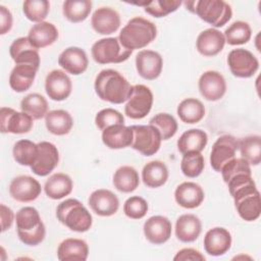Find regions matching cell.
Returning <instances> with one entry per match:
<instances>
[{
  "mask_svg": "<svg viewBox=\"0 0 261 261\" xmlns=\"http://www.w3.org/2000/svg\"><path fill=\"white\" fill-rule=\"evenodd\" d=\"M226 185L240 217L245 221L258 219L261 213V199L252 174H238Z\"/></svg>",
  "mask_w": 261,
  "mask_h": 261,
  "instance_id": "cell-1",
  "label": "cell"
},
{
  "mask_svg": "<svg viewBox=\"0 0 261 261\" xmlns=\"http://www.w3.org/2000/svg\"><path fill=\"white\" fill-rule=\"evenodd\" d=\"M95 92L98 97L113 104H121L129 98L133 92V86L117 70L103 69L101 70L94 84Z\"/></svg>",
  "mask_w": 261,
  "mask_h": 261,
  "instance_id": "cell-2",
  "label": "cell"
},
{
  "mask_svg": "<svg viewBox=\"0 0 261 261\" xmlns=\"http://www.w3.org/2000/svg\"><path fill=\"white\" fill-rule=\"evenodd\" d=\"M157 35L156 25L144 17H134L127 21L119 33L120 44L128 49H142L152 43Z\"/></svg>",
  "mask_w": 261,
  "mask_h": 261,
  "instance_id": "cell-3",
  "label": "cell"
},
{
  "mask_svg": "<svg viewBox=\"0 0 261 261\" xmlns=\"http://www.w3.org/2000/svg\"><path fill=\"white\" fill-rule=\"evenodd\" d=\"M16 230L19 240L28 246L41 244L46 236V228L38 210L31 206L20 208L15 215Z\"/></svg>",
  "mask_w": 261,
  "mask_h": 261,
  "instance_id": "cell-4",
  "label": "cell"
},
{
  "mask_svg": "<svg viewBox=\"0 0 261 261\" xmlns=\"http://www.w3.org/2000/svg\"><path fill=\"white\" fill-rule=\"evenodd\" d=\"M56 217L60 223L72 231H88L93 223V218L88 209L76 199H66L56 208Z\"/></svg>",
  "mask_w": 261,
  "mask_h": 261,
  "instance_id": "cell-5",
  "label": "cell"
},
{
  "mask_svg": "<svg viewBox=\"0 0 261 261\" xmlns=\"http://www.w3.org/2000/svg\"><path fill=\"white\" fill-rule=\"evenodd\" d=\"M193 12L214 28L223 27L232 16L230 5L223 0L195 1Z\"/></svg>",
  "mask_w": 261,
  "mask_h": 261,
  "instance_id": "cell-6",
  "label": "cell"
},
{
  "mask_svg": "<svg viewBox=\"0 0 261 261\" xmlns=\"http://www.w3.org/2000/svg\"><path fill=\"white\" fill-rule=\"evenodd\" d=\"M93 59L99 64L120 63L128 59L133 51L124 48L118 38H104L95 42L91 49Z\"/></svg>",
  "mask_w": 261,
  "mask_h": 261,
  "instance_id": "cell-7",
  "label": "cell"
},
{
  "mask_svg": "<svg viewBox=\"0 0 261 261\" xmlns=\"http://www.w3.org/2000/svg\"><path fill=\"white\" fill-rule=\"evenodd\" d=\"M133 142L130 147L145 156H152L161 146V136L156 127L148 125H132Z\"/></svg>",
  "mask_w": 261,
  "mask_h": 261,
  "instance_id": "cell-8",
  "label": "cell"
},
{
  "mask_svg": "<svg viewBox=\"0 0 261 261\" xmlns=\"http://www.w3.org/2000/svg\"><path fill=\"white\" fill-rule=\"evenodd\" d=\"M153 93L145 85L133 86V92L124 106V113L132 119H142L151 111Z\"/></svg>",
  "mask_w": 261,
  "mask_h": 261,
  "instance_id": "cell-9",
  "label": "cell"
},
{
  "mask_svg": "<svg viewBox=\"0 0 261 261\" xmlns=\"http://www.w3.org/2000/svg\"><path fill=\"white\" fill-rule=\"evenodd\" d=\"M227 64L230 72L242 79L253 76L259 68V61L255 55L244 48L232 49L227 56Z\"/></svg>",
  "mask_w": 261,
  "mask_h": 261,
  "instance_id": "cell-10",
  "label": "cell"
},
{
  "mask_svg": "<svg viewBox=\"0 0 261 261\" xmlns=\"http://www.w3.org/2000/svg\"><path fill=\"white\" fill-rule=\"evenodd\" d=\"M239 149V141L230 136H220L213 144L210 154L211 167L220 172L222 167L231 159L236 158V152Z\"/></svg>",
  "mask_w": 261,
  "mask_h": 261,
  "instance_id": "cell-11",
  "label": "cell"
},
{
  "mask_svg": "<svg viewBox=\"0 0 261 261\" xmlns=\"http://www.w3.org/2000/svg\"><path fill=\"white\" fill-rule=\"evenodd\" d=\"M0 124L3 134H27L33 128L34 119L24 112H18L9 107H1Z\"/></svg>",
  "mask_w": 261,
  "mask_h": 261,
  "instance_id": "cell-12",
  "label": "cell"
},
{
  "mask_svg": "<svg viewBox=\"0 0 261 261\" xmlns=\"http://www.w3.org/2000/svg\"><path fill=\"white\" fill-rule=\"evenodd\" d=\"M40 182L30 175H18L9 185V194L17 202L28 203L36 200L41 194Z\"/></svg>",
  "mask_w": 261,
  "mask_h": 261,
  "instance_id": "cell-13",
  "label": "cell"
},
{
  "mask_svg": "<svg viewBox=\"0 0 261 261\" xmlns=\"http://www.w3.org/2000/svg\"><path fill=\"white\" fill-rule=\"evenodd\" d=\"M198 87L201 95L208 101L220 100L226 92L223 75L215 70H207L201 74Z\"/></svg>",
  "mask_w": 261,
  "mask_h": 261,
  "instance_id": "cell-14",
  "label": "cell"
},
{
  "mask_svg": "<svg viewBox=\"0 0 261 261\" xmlns=\"http://www.w3.org/2000/svg\"><path fill=\"white\" fill-rule=\"evenodd\" d=\"M38 157L31 166V169L39 176H46L57 166L59 162V152L54 144L46 141L38 143Z\"/></svg>",
  "mask_w": 261,
  "mask_h": 261,
  "instance_id": "cell-15",
  "label": "cell"
},
{
  "mask_svg": "<svg viewBox=\"0 0 261 261\" xmlns=\"http://www.w3.org/2000/svg\"><path fill=\"white\" fill-rule=\"evenodd\" d=\"M71 90V80L64 71L54 69L47 74L45 80V91L51 100L63 101L69 97Z\"/></svg>",
  "mask_w": 261,
  "mask_h": 261,
  "instance_id": "cell-16",
  "label": "cell"
},
{
  "mask_svg": "<svg viewBox=\"0 0 261 261\" xmlns=\"http://www.w3.org/2000/svg\"><path fill=\"white\" fill-rule=\"evenodd\" d=\"M163 66L161 55L153 50H142L136 56V68L140 76L145 80H156Z\"/></svg>",
  "mask_w": 261,
  "mask_h": 261,
  "instance_id": "cell-17",
  "label": "cell"
},
{
  "mask_svg": "<svg viewBox=\"0 0 261 261\" xmlns=\"http://www.w3.org/2000/svg\"><path fill=\"white\" fill-rule=\"evenodd\" d=\"M88 203L97 215L104 217L115 214L119 208V200L117 196L106 189H98L94 191L90 195Z\"/></svg>",
  "mask_w": 261,
  "mask_h": 261,
  "instance_id": "cell-18",
  "label": "cell"
},
{
  "mask_svg": "<svg viewBox=\"0 0 261 261\" xmlns=\"http://www.w3.org/2000/svg\"><path fill=\"white\" fill-rule=\"evenodd\" d=\"M171 222L162 215H155L148 218L144 223V234L154 245H162L171 237Z\"/></svg>",
  "mask_w": 261,
  "mask_h": 261,
  "instance_id": "cell-19",
  "label": "cell"
},
{
  "mask_svg": "<svg viewBox=\"0 0 261 261\" xmlns=\"http://www.w3.org/2000/svg\"><path fill=\"white\" fill-rule=\"evenodd\" d=\"M9 54L15 64H29L37 68L40 66L38 49L32 45L28 37L15 39L9 47Z\"/></svg>",
  "mask_w": 261,
  "mask_h": 261,
  "instance_id": "cell-20",
  "label": "cell"
},
{
  "mask_svg": "<svg viewBox=\"0 0 261 261\" xmlns=\"http://www.w3.org/2000/svg\"><path fill=\"white\" fill-rule=\"evenodd\" d=\"M93 30L100 35H111L120 27V16L111 7H100L96 9L91 17Z\"/></svg>",
  "mask_w": 261,
  "mask_h": 261,
  "instance_id": "cell-21",
  "label": "cell"
},
{
  "mask_svg": "<svg viewBox=\"0 0 261 261\" xmlns=\"http://www.w3.org/2000/svg\"><path fill=\"white\" fill-rule=\"evenodd\" d=\"M231 234L224 227H213L204 237V249L211 256H221L231 247Z\"/></svg>",
  "mask_w": 261,
  "mask_h": 261,
  "instance_id": "cell-22",
  "label": "cell"
},
{
  "mask_svg": "<svg viewBox=\"0 0 261 261\" xmlns=\"http://www.w3.org/2000/svg\"><path fill=\"white\" fill-rule=\"evenodd\" d=\"M58 64L68 73L79 75L88 68L89 60L86 52L80 47H68L58 57Z\"/></svg>",
  "mask_w": 261,
  "mask_h": 261,
  "instance_id": "cell-23",
  "label": "cell"
},
{
  "mask_svg": "<svg viewBox=\"0 0 261 261\" xmlns=\"http://www.w3.org/2000/svg\"><path fill=\"white\" fill-rule=\"evenodd\" d=\"M225 45V38L223 34L213 28L201 32L196 41L198 52L207 57L215 56L222 51Z\"/></svg>",
  "mask_w": 261,
  "mask_h": 261,
  "instance_id": "cell-24",
  "label": "cell"
},
{
  "mask_svg": "<svg viewBox=\"0 0 261 261\" xmlns=\"http://www.w3.org/2000/svg\"><path fill=\"white\" fill-rule=\"evenodd\" d=\"M205 194L201 186L193 181H185L178 185L174 191L175 202L182 208L194 209L199 207Z\"/></svg>",
  "mask_w": 261,
  "mask_h": 261,
  "instance_id": "cell-25",
  "label": "cell"
},
{
  "mask_svg": "<svg viewBox=\"0 0 261 261\" xmlns=\"http://www.w3.org/2000/svg\"><path fill=\"white\" fill-rule=\"evenodd\" d=\"M102 142L109 149L129 147L133 142V130L124 124L111 125L102 130Z\"/></svg>",
  "mask_w": 261,
  "mask_h": 261,
  "instance_id": "cell-26",
  "label": "cell"
},
{
  "mask_svg": "<svg viewBox=\"0 0 261 261\" xmlns=\"http://www.w3.org/2000/svg\"><path fill=\"white\" fill-rule=\"evenodd\" d=\"M88 255L89 246L81 239H65L59 244L57 249V258L60 261H85Z\"/></svg>",
  "mask_w": 261,
  "mask_h": 261,
  "instance_id": "cell-27",
  "label": "cell"
},
{
  "mask_svg": "<svg viewBox=\"0 0 261 261\" xmlns=\"http://www.w3.org/2000/svg\"><path fill=\"white\" fill-rule=\"evenodd\" d=\"M202 231V223L194 214H182L175 222V237L182 243L196 241Z\"/></svg>",
  "mask_w": 261,
  "mask_h": 261,
  "instance_id": "cell-28",
  "label": "cell"
},
{
  "mask_svg": "<svg viewBox=\"0 0 261 261\" xmlns=\"http://www.w3.org/2000/svg\"><path fill=\"white\" fill-rule=\"evenodd\" d=\"M28 38L37 49L45 48L52 45L58 39V30L53 23L42 21L30 29Z\"/></svg>",
  "mask_w": 261,
  "mask_h": 261,
  "instance_id": "cell-29",
  "label": "cell"
},
{
  "mask_svg": "<svg viewBox=\"0 0 261 261\" xmlns=\"http://www.w3.org/2000/svg\"><path fill=\"white\" fill-rule=\"evenodd\" d=\"M38 69L29 64H16L9 75L10 88L16 93L25 92L32 87Z\"/></svg>",
  "mask_w": 261,
  "mask_h": 261,
  "instance_id": "cell-30",
  "label": "cell"
},
{
  "mask_svg": "<svg viewBox=\"0 0 261 261\" xmlns=\"http://www.w3.org/2000/svg\"><path fill=\"white\" fill-rule=\"evenodd\" d=\"M73 188L71 177L63 172L52 174L45 182L44 191L46 195L53 200H59L68 196Z\"/></svg>",
  "mask_w": 261,
  "mask_h": 261,
  "instance_id": "cell-31",
  "label": "cell"
},
{
  "mask_svg": "<svg viewBox=\"0 0 261 261\" xmlns=\"http://www.w3.org/2000/svg\"><path fill=\"white\" fill-rule=\"evenodd\" d=\"M45 124L51 134L55 136L67 135L73 125V119L68 111L56 109L49 111L45 116Z\"/></svg>",
  "mask_w": 261,
  "mask_h": 261,
  "instance_id": "cell-32",
  "label": "cell"
},
{
  "mask_svg": "<svg viewBox=\"0 0 261 261\" xmlns=\"http://www.w3.org/2000/svg\"><path fill=\"white\" fill-rule=\"evenodd\" d=\"M168 179V169L165 163L159 160L148 162L142 170V180L148 188H159Z\"/></svg>",
  "mask_w": 261,
  "mask_h": 261,
  "instance_id": "cell-33",
  "label": "cell"
},
{
  "mask_svg": "<svg viewBox=\"0 0 261 261\" xmlns=\"http://www.w3.org/2000/svg\"><path fill=\"white\" fill-rule=\"evenodd\" d=\"M208 142L207 134L199 128H191L186 130L177 140V149L181 154L204 150Z\"/></svg>",
  "mask_w": 261,
  "mask_h": 261,
  "instance_id": "cell-34",
  "label": "cell"
},
{
  "mask_svg": "<svg viewBox=\"0 0 261 261\" xmlns=\"http://www.w3.org/2000/svg\"><path fill=\"white\" fill-rule=\"evenodd\" d=\"M139 173L133 166H120L113 174V186L121 193L134 192L139 187Z\"/></svg>",
  "mask_w": 261,
  "mask_h": 261,
  "instance_id": "cell-35",
  "label": "cell"
},
{
  "mask_svg": "<svg viewBox=\"0 0 261 261\" xmlns=\"http://www.w3.org/2000/svg\"><path fill=\"white\" fill-rule=\"evenodd\" d=\"M177 115L179 119L188 124H194L202 120L205 115L203 103L196 98H187L177 106Z\"/></svg>",
  "mask_w": 261,
  "mask_h": 261,
  "instance_id": "cell-36",
  "label": "cell"
},
{
  "mask_svg": "<svg viewBox=\"0 0 261 261\" xmlns=\"http://www.w3.org/2000/svg\"><path fill=\"white\" fill-rule=\"evenodd\" d=\"M20 109L33 119H41L48 113V102L44 96L38 93L27 95L20 101Z\"/></svg>",
  "mask_w": 261,
  "mask_h": 261,
  "instance_id": "cell-37",
  "label": "cell"
},
{
  "mask_svg": "<svg viewBox=\"0 0 261 261\" xmlns=\"http://www.w3.org/2000/svg\"><path fill=\"white\" fill-rule=\"evenodd\" d=\"M39 153L38 144L30 140L17 141L12 149V155L14 160L23 166H32L37 160Z\"/></svg>",
  "mask_w": 261,
  "mask_h": 261,
  "instance_id": "cell-38",
  "label": "cell"
},
{
  "mask_svg": "<svg viewBox=\"0 0 261 261\" xmlns=\"http://www.w3.org/2000/svg\"><path fill=\"white\" fill-rule=\"evenodd\" d=\"M92 10V1L90 0H66L62 5L64 17L70 22L84 21Z\"/></svg>",
  "mask_w": 261,
  "mask_h": 261,
  "instance_id": "cell-39",
  "label": "cell"
},
{
  "mask_svg": "<svg viewBox=\"0 0 261 261\" xmlns=\"http://www.w3.org/2000/svg\"><path fill=\"white\" fill-rule=\"evenodd\" d=\"M239 150L242 158L250 165H258L261 162V138L254 135L239 141Z\"/></svg>",
  "mask_w": 261,
  "mask_h": 261,
  "instance_id": "cell-40",
  "label": "cell"
},
{
  "mask_svg": "<svg viewBox=\"0 0 261 261\" xmlns=\"http://www.w3.org/2000/svg\"><path fill=\"white\" fill-rule=\"evenodd\" d=\"M225 43L231 46L243 45L250 41L252 36V30L248 22L243 20H237L232 22L223 34Z\"/></svg>",
  "mask_w": 261,
  "mask_h": 261,
  "instance_id": "cell-41",
  "label": "cell"
},
{
  "mask_svg": "<svg viewBox=\"0 0 261 261\" xmlns=\"http://www.w3.org/2000/svg\"><path fill=\"white\" fill-rule=\"evenodd\" d=\"M205 167L204 157L201 152H188L182 154L181 162H180V169L184 175L187 177H197L199 176Z\"/></svg>",
  "mask_w": 261,
  "mask_h": 261,
  "instance_id": "cell-42",
  "label": "cell"
},
{
  "mask_svg": "<svg viewBox=\"0 0 261 261\" xmlns=\"http://www.w3.org/2000/svg\"><path fill=\"white\" fill-rule=\"evenodd\" d=\"M149 124L153 125L158 129L160 133L161 139L163 141H166L170 138H172L176 132H177V121L176 119L168 113H158L155 116H153Z\"/></svg>",
  "mask_w": 261,
  "mask_h": 261,
  "instance_id": "cell-43",
  "label": "cell"
},
{
  "mask_svg": "<svg viewBox=\"0 0 261 261\" xmlns=\"http://www.w3.org/2000/svg\"><path fill=\"white\" fill-rule=\"evenodd\" d=\"M50 10V3L47 0H27L22 4L24 16L34 22H42Z\"/></svg>",
  "mask_w": 261,
  "mask_h": 261,
  "instance_id": "cell-44",
  "label": "cell"
},
{
  "mask_svg": "<svg viewBox=\"0 0 261 261\" xmlns=\"http://www.w3.org/2000/svg\"><path fill=\"white\" fill-rule=\"evenodd\" d=\"M181 4L179 0H153L144 6L145 11L154 17H164L175 11Z\"/></svg>",
  "mask_w": 261,
  "mask_h": 261,
  "instance_id": "cell-45",
  "label": "cell"
},
{
  "mask_svg": "<svg viewBox=\"0 0 261 261\" xmlns=\"http://www.w3.org/2000/svg\"><path fill=\"white\" fill-rule=\"evenodd\" d=\"M95 124L100 130H104L111 125L124 124V117L119 111L113 108H105L96 114Z\"/></svg>",
  "mask_w": 261,
  "mask_h": 261,
  "instance_id": "cell-46",
  "label": "cell"
},
{
  "mask_svg": "<svg viewBox=\"0 0 261 261\" xmlns=\"http://www.w3.org/2000/svg\"><path fill=\"white\" fill-rule=\"evenodd\" d=\"M221 174L224 182L226 184L230 178L238 174H252L251 166L244 158H233L228 161L221 169Z\"/></svg>",
  "mask_w": 261,
  "mask_h": 261,
  "instance_id": "cell-47",
  "label": "cell"
},
{
  "mask_svg": "<svg viewBox=\"0 0 261 261\" xmlns=\"http://www.w3.org/2000/svg\"><path fill=\"white\" fill-rule=\"evenodd\" d=\"M123 212L130 219H141L148 212V203L140 196L129 197L123 204Z\"/></svg>",
  "mask_w": 261,
  "mask_h": 261,
  "instance_id": "cell-48",
  "label": "cell"
},
{
  "mask_svg": "<svg viewBox=\"0 0 261 261\" xmlns=\"http://www.w3.org/2000/svg\"><path fill=\"white\" fill-rule=\"evenodd\" d=\"M205 256L198 250L193 248H184L179 250L173 257L174 261H205Z\"/></svg>",
  "mask_w": 261,
  "mask_h": 261,
  "instance_id": "cell-49",
  "label": "cell"
},
{
  "mask_svg": "<svg viewBox=\"0 0 261 261\" xmlns=\"http://www.w3.org/2000/svg\"><path fill=\"white\" fill-rule=\"evenodd\" d=\"M12 14L4 5H0V34L8 33L12 28Z\"/></svg>",
  "mask_w": 261,
  "mask_h": 261,
  "instance_id": "cell-50",
  "label": "cell"
},
{
  "mask_svg": "<svg viewBox=\"0 0 261 261\" xmlns=\"http://www.w3.org/2000/svg\"><path fill=\"white\" fill-rule=\"evenodd\" d=\"M0 215H1V231L4 232L9 229L15 220V215L13 211L5 206L4 204L0 205Z\"/></svg>",
  "mask_w": 261,
  "mask_h": 261,
  "instance_id": "cell-51",
  "label": "cell"
}]
</instances>
